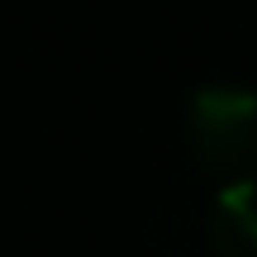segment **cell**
Wrapping results in <instances>:
<instances>
[{"label":"cell","mask_w":257,"mask_h":257,"mask_svg":"<svg viewBox=\"0 0 257 257\" xmlns=\"http://www.w3.org/2000/svg\"><path fill=\"white\" fill-rule=\"evenodd\" d=\"M191 148L205 162V172L248 176L257 172V91L238 86H205L191 100Z\"/></svg>","instance_id":"6da1fadb"},{"label":"cell","mask_w":257,"mask_h":257,"mask_svg":"<svg viewBox=\"0 0 257 257\" xmlns=\"http://www.w3.org/2000/svg\"><path fill=\"white\" fill-rule=\"evenodd\" d=\"M210 243L219 257H257V172L219 186L210 205Z\"/></svg>","instance_id":"7a4b0ae2"}]
</instances>
